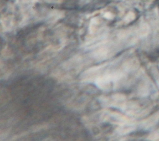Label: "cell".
<instances>
[{
  "mask_svg": "<svg viewBox=\"0 0 159 141\" xmlns=\"http://www.w3.org/2000/svg\"><path fill=\"white\" fill-rule=\"evenodd\" d=\"M111 82V80L109 73L105 74L102 76H99L95 80L96 85L101 89H109Z\"/></svg>",
  "mask_w": 159,
  "mask_h": 141,
  "instance_id": "cell-1",
  "label": "cell"
},
{
  "mask_svg": "<svg viewBox=\"0 0 159 141\" xmlns=\"http://www.w3.org/2000/svg\"><path fill=\"white\" fill-rule=\"evenodd\" d=\"M93 57L98 60H104L107 57V51L104 48H101L100 50H96L93 53Z\"/></svg>",
  "mask_w": 159,
  "mask_h": 141,
  "instance_id": "cell-2",
  "label": "cell"
}]
</instances>
